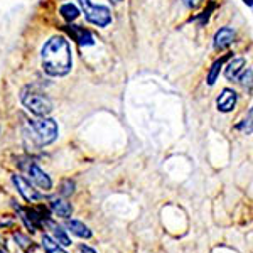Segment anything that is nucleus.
Instances as JSON below:
<instances>
[{
  "mask_svg": "<svg viewBox=\"0 0 253 253\" xmlns=\"http://www.w3.org/2000/svg\"><path fill=\"white\" fill-rule=\"evenodd\" d=\"M42 68L49 76H66L73 68L69 41L64 36H52L41 49Z\"/></svg>",
  "mask_w": 253,
  "mask_h": 253,
  "instance_id": "obj_1",
  "label": "nucleus"
},
{
  "mask_svg": "<svg viewBox=\"0 0 253 253\" xmlns=\"http://www.w3.org/2000/svg\"><path fill=\"white\" fill-rule=\"evenodd\" d=\"M27 128L31 130L32 140L41 147L52 144L59 135L58 122L52 120V118H47V117L32 118V120L27 122Z\"/></svg>",
  "mask_w": 253,
  "mask_h": 253,
  "instance_id": "obj_2",
  "label": "nucleus"
},
{
  "mask_svg": "<svg viewBox=\"0 0 253 253\" xmlns=\"http://www.w3.org/2000/svg\"><path fill=\"white\" fill-rule=\"evenodd\" d=\"M20 101L36 117H47L52 112V101L34 88H24L20 91Z\"/></svg>",
  "mask_w": 253,
  "mask_h": 253,
  "instance_id": "obj_3",
  "label": "nucleus"
},
{
  "mask_svg": "<svg viewBox=\"0 0 253 253\" xmlns=\"http://www.w3.org/2000/svg\"><path fill=\"white\" fill-rule=\"evenodd\" d=\"M78 3L89 24H95L96 27H107L112 24V12L107 5H95L91 0H78Z\"/></svg>",
  "mask_w": 253,
  "mask_h": 253,
  "instance_id": "obj_4",
  "label": "nucleus"
},
{
  "mask_svg": "<svg viewBox=\"0 0 253 253\" xmlns=\"http://www.w3.org/2000/svg\"><path fill=\"white\" fill-rule=\"evenodd\" d=\"M66 34L75 41L78 46L81 47H88V46H95V38H93L91 31L84 29V27L81 26H73V24H69V26H63L61 27Z\"/></svg>",
  "mask_w": 253,
  "mask_h": 253,
  "instance_id": "obj_5",
  "label": "nucleus"
},
{
  "mask_svg": "<svg viewBox=\"0 0 253 253\" xmlns=\"http://www.w3.org/2000/svg\"><path fill=\"white\" fill-rule=\"evenodd\" d=\"M29 175H31V181L34 182L36 186L41 187V189H44V191H51L52 189V181H51V177L44 172L41 167L36 164V162H32V164L29 166Z\"/></svg>",
  "mask_w": 253,
  "mask_h": 253,
  "instance_id": "obj_6",
  "label": "nucleus"
},
{
  "mask_svg": "<svg viewBox=\"0 0 253 253\" xmlns=\"http://www.w3.org/2000/svg\"><path fill=\"white\" fill-rule=\"evenodd\" d=\"M236 101H238L236 91H233V89H230V88H224L221 91V95L218 96V100H216V107H218L219 112L230 113L231 110L236 107Z\"/></svg>",
  "mask_w": 253,
  "mask_h": 253,
  "instance_id": "obj_7",
  "label": "nucleus"
},
{
  "mask_svg": "<svg viewBox=\"0 0 253 253\" xmlns=\"http://www.w3.org/2000/svg\"><path fill=\"white\" fill-rule=\"evenodd\" d=\"M12 182L17 186L19 193L22 194V198L26 199V201L34 203V201H38V199H41V194L38 193V191L32 189V186L24 177H20V175L15 174V175H12Z\"/></svg>",
  "mask_w": 253,
  "mask_h": 253,
  "instance_id": "obj_8",
  "label": "nucleus"
},
{
  "mask_svg": "<svg viewBox=\"0 0 253 253\" xmlns=\"http://www.w3.org/2000/svg\"><path fill=\"white\" fill-rule=\"evenodd\" d=\"M235 41V31L231 27L224 26L221 27L218 32L214 34V42H213V47L216 51H223V49L230 47Z\"/></svg>",
  "mask_w": 253,
  "mask_h": 253,
  "instance_id": "obj_9",
  "label": "nucleus"
},
{
  "mask_svg": "<svg viewBox=\"0 0 253 253\" xmlns=\"http://www.w3.org/2000/svg\"><path fill=\"white\" fill-rule=\"evenodd\" d=\"M245 68H247V61L243 58H235L228 63L226 68H224V76L230 81H240Z\"/></svg>",
  "mask_w": 253,
  "mask_h": 253,
  "instance_id": "obj_10",
  "label": "nucleus"
},
{
  "mask_svg": "<svg viewBox=\"0 0 253 253\" xmlns=\"http://www.w3.org/2000/svg\"><path fill=\"white\" fill-rule=\"evenodd\" d=\"M231 52H228V54H224L221 56L219 59H216L213 64H211V68H210V71H208V76H206V83H208V86H214L216 84V81H218L219 78V73H221V69L224 66V63H226L228 59L231 58Z\"/></svg>",
  "mask_w": 253,
  "mask_h": 253,
  "instance_id": "obj_11",
  "label": "nucleus"
},
{
  "mask_svg": "<svg viewBox=\"0 0 253 253\" xmlns=\"http://www.w3.org/2000/svg\"><path fill=\"white\" fill-rule=\"evenodd\" d=\"M66 226L71 233H75L76 236H80V238H91V235H93L91 230H89L86 224L81 223V221H76V219H69Z\"/></svg>",
  "mask_w": 253,
  "mask_h": 253,
  "instance_id": "obj_12",
  "label": "nucleus"
},
{
  "mask_svg": "<svg viewBox=\"0 0 253 253\" xmlns=\"http://www.w3.org/2000/svg\"><path fill=\"white\" fill-rule=\"evenodd\" d=\"M51 208H52V211H54L56 214L61 216V218H69L71 213H73L71 205H69L68 201H64V199H61V198L52 199V201H51Z\"/></svg>",
  "mask_w": 253,
  "mask_h": 253,
  "instance_id": "obj_13",
  "label": "nucleus"
},
{
  "mask_svg": "<svg viewBox=\"0 0 253 253\" xmlns=\"http://www.w3.org/2000/svg\"><path fill=\"white\" fill-rule=\"evenodd\" d=\"M59 14L63 15V19L66 20V22H75L76 19L80 17V9L76 5H73V3H64V5H61V9H59Z\"/></svg>",
  "mask_w": 253,
  "mask_h": 253,
  "instance_id": "obj_14",
  "label": "nucleus"
},
{
  "mask_svg": "<svg viewBox=\"0 0 253 253\" xmlns=\"http://www.w3.org/2000/svg\"><path fill=\"white\" fill-rule=\"evenodd\" d=\"M42 247H44V250H46V253H68L63 247H59V245L56 243V240H52L51 236H47V235L42 236Z\"/></svg>",
  "mask_w": 253,
  "mask_h": 253,
  "instance_id": "obj_15",
  "label": "nucleus"
},
{
  "mask_svg": "<svg viewBox=\"0 0 253 253\" xmlns=\"http://www.w3.org/2000/svg\"><path fill=\"white\" fill-rule=\"evenodd\" d=\"M49 224H51L52 233H54V238L58 240V243L64 245V247H68V245H71V240H69V236L66 235V231H64L63 228L58 226V224H52L51 221H49Z\"/></svg>",
  "mask_w": 253,
  "mask_h": 253,
  "instance_id": "obj_16",
  "label": "nucleus"
},
{
  "mask_svg": "<svg viewBox=\"0 0 253 253\" xmlns=\"http://www.w3.org/2000/svg\"><path fill=\"white\" fill-rule=\"evenodd\" d=\"M14 240L19 243L20 248H24V250H29V238H27V236H24L22 233H15Z\"/></svg>",
  "mask_w": 253,
  "mask_h": 253,
  "instance_id": "obj_17",
  "label": "nucleus"
},
{
  "mask_svg": "<svg viewBox=\"0 0 253 253\" xmlns=\"http://www.w3.org/2000/svg\"><path fill=\"white\" fill-rule=\"evenodd\" d=\"M73 191H75V182H73V181H64L63 186H61V194L69 196Z\"/></svg>",
  "mask_w": 253,
  "mask_h": 253,
  "instance_id": "obj_18",
  "label": "nucleus"
},
{
  "mask_svg": "<svg viewBox=\"0 0 253 253\" xmlns=\"http://www.w3.org/2000/svg\"><path fill=\"white\" fill-rule=\"evenodd\" d=\"M214 3H211V5H210V9H206L205 12H203V14H201V17H199V19H201V24H205V22H208V19H210V15H211V12H213L214 10Z\"/></svg>",
  "mask_w": 253,
  "mask_h": 253,
  "instance_id": "obj_19",
  "label": "nucleus"
},
{
  "mask_svg": "<svg viewBox=\"0 0 253 253\" xmlns=\"http://www.w3.org/2000/svg\"><path fill=\"white\" fill-rule=\"evenodd\" d=\"M201 2H203V0H182V3H184L187 9H196V7H198Z\"/></svg>",
  "mask_w": 253,
  "mask_h": 253,
  "instance_id": "obj_20",
  "label": "nucleus"
},
{
  "mask_svg": "<svg viewBox=\"0 0 253 253\" xmlns=\"http://www.w3.org/2000/svg\"><path fill=\"white\" fill-rule=\"evenodd\" d=\"M80 253H96L93 248H89V247H86V245H80Z\"/></svg>",
  "mask_w": 253,
  "mask_h": 253,
  "instance_id": "obj_21",
  "label": "nucleus"
},
{
  "mask_svg": "<svg viewBox=\"0 0 253 253\" xmlns=\"http://www.w3.org/2000/svg\"><path fill=\"white\" fill-rule=\"evenodd\" d=\"M242 2H243V3H247V5L252 9V5H253V2H252V0H242Z\"/></svg>",
  "mask_w": 253,
  "mask_h": 253,
  "instance_id": "obj_22",
  "label": "nucleus"
},
{
  "mask_svg": "<svg viewBox=\"0 0 253 253\" xmlns=\"http://www.w3.org/2000/svg\"><path fill=\"white\" fill-rule=\"evenodd\" d=\"M113 3H118V2H122V0H112Z\"/></svg>",
  "mask_w": 253,
  "mask_h": 253,
  "instance_id": "obj_23",
  "label": "nucleus"
}]
</instances>
